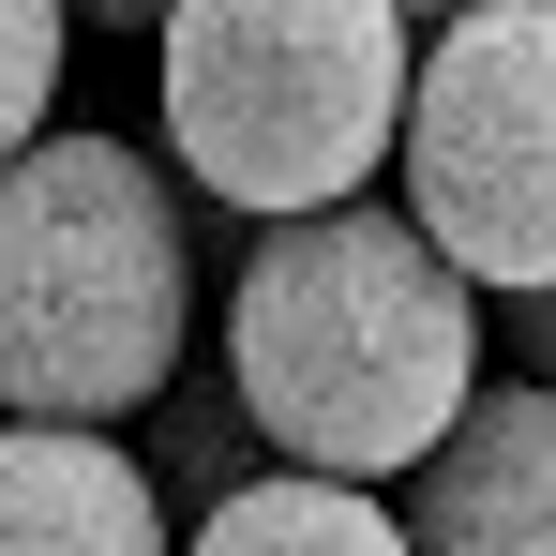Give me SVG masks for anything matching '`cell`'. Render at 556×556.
<instances>
[{"label":"cell","mask_w":556,"mask_h":556,"mask_svg":"<svg viewBox=\"0 0 556 556\" xmlns=\"http://www.w3.org/2000/svg\"><path fill=\"white\" fill-rule=\"evenodd\" d=\"M226 391L256 406L271 466L406 481L481 391V286L406 226V195L286 211L226 286Z\"/></svg>","instance_id":"cell-1"},{"label":"cell","mask_w":556,"mask_h":556,"mask_svg":"<svg viewBox=\"0 0 556 556\" xmlns=\"http://www.w3.org/2000/svg\"><path fill=\"white\" fill-rule=\"evenodd\" d=\"M391 527H406V556H556V391L481 376L452 437L406 466Z\"/></svg>","instance_id":"cell-5"},{"label":"cell","mask_w":556,"mask_h":556,"mask_svg":"<svg viewBox=\"0 0 556 556\" xmlns=\"http://www.w3.org/2000/svg\"><path fill=\"white\" fill-rule=\"evenodd\" d=\"M195 346V211L136 136L0 151V421H136Z\"/></svg>","instance_id":"cell-2"},{"label":"cell","mask_w":556,"mask_h":556,"mask_svg":"<svg viewBox=\"0 0 556 556\" xmlns=\"http://www.w3.org/2000/svg\"><path fill=\"white\" fill-rule=\"evenodd\" d=\"M511 362L556 391V286H511Z\"/></svg>","instance_id":"cell-10"},{"label":"cell","mask_w":556,"mask_h":556,"mask_svg":"<svg viewBox=\"0 0 556 556\" xmlns=\"http://www.w3.org/2000/svg\"><path fill=\"white\" fill-rule=\"evenodd\" d=\"M0 556H181V511L105 421H0Z\"/></svg>","instance_id":"cell-6"},{"label":"cell","mask_w":556,"mask_h":556,"mask_svg":"<svg viewBox=\"0 0 556 556\" xmlns=\"http://www.w3.org/2000/svg\"><path fill=\"white\" fill-rule=\"evenodd\" d=\"M391 15H406V30H437V15H466V0H391Z\"/></svg>","instance_id":"cell-12"},{"label":"cell","mask_w":556,"mask_h":556,"mask_svg":"<svg viewBox=\"0 0 556 556\" xmlns=\"http://www.w3.org/2000/svg\"><path fill=\"white\" fill-rule=\"evenodd\" d=\"M391 181L481 301L556 286V0H466L406 46Z\"/></svg>","instance_id":"cell-4"},{"label":"cell","mask_w":556,"mask_h":556,"mask_svg":"<svg viewBox=\"0 0 556 556\" xmlns=\"http://www.w3.org/2000/svg\"><path fill=\"white\" fill-rule=\"evenodd\" d=\"M181 556H406V527H391L376 481L256 466V481H226L211 511H181Z\"/></svg>","instance_id":"cell-7"},{"label":"cell","mask_w":556,"mask_h":556,"mask_svg":"<svg viewBox=\"0 0 556 556\" xmlns=\"http://www.w3.org/2000/svg\"><path fill=\"white\" fill-rule=\"evenodd\" d=\"M76 76V0H0V151H30Z\"/></svg>","instance_id":"cell-9"},{"label":"cell","mask_w":556,"mask_h":556,"mask_svg":"<svg viewBox=\"0 0 556 556\" xmlns=\"http://www.w3.org/2000/svg\"><path fill=\"white\" fill-rule=\"evenodd\" d=\"M151 15L166 0H76V30H136V46H151Z\"/></svg>","instance_id":"cell-11"},{"label":"cell","mask_w":556,"mask_h":556,"mask_svg":"<svg viewBox=\"0 0 556 556\" xmlns=\"http://www.w3.org/2000/svg\"><path fill=\"white\" fill-rule=\"evenodd\" d=\"M406 15L391 0H166L151 15V105L166 166L241 226L376 195L406 121Z\"/></svg>","instance_id":"cell-3"},{"label":"cell","mask_w":556,"mask_h":556,"mask_svg":"<svg viewBox=\"0 0 556 556\" xmlns=\"http://www.w3.org/2000/svg\"><path fill=\"white\" fill-rule=\"evenodd\" d=\"M136 466H151V496L166 511H211L226 481H256L271 437H256V406L226 391V376H166L151 406H136Z\"/></svg>","instance_id":"cell-8"}]
</instances>
